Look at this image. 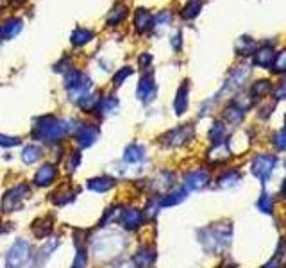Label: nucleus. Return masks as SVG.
Here are the masks:
<instances>
[{"instance_id":"obj_1","label":"nucleus","mask_w":286,"mask_h":268,"mask_svg":"<svg viewBox=\"0 0 286 268\" xmlns=\"http://www.w3.org/2000/svg\"><path fill=\"white\" fill-rule=\"evenodd\" d=\"M72 126L68 120H59L56 116H41L32 126V136L41 141H59L65 136H68Z\"/></svg>"},{"instance_id":"obj_2","label":"nucleus","mask_w":286,"mask_h":268,"mask_svg":"<svg viewBox=\"0 0 286 268\" xmlns=\"http://www.w3.org/2000/svg\"><path fill=\"white\" fill-rule=\"evenodd\" d=\"M126 245L127 238L120 233H100L95 240H92V252L97 259H109L118 256Z\"/></svg>"},{"instance_id":"obj_3","label":"nucleus","mask_w":286,"mask_h":268,"mask_svg":"<svg viewBox=\"0 0 286 268\" xmlns=\"http://www.w3.org/2000/svg\"><path fill=\"white\" fill-rule=\"evenodd\" d=\"M65 88L72 100H79L92 90V79L81 70H70L65 74Z\"/></svg>"},{"instance_id":"obj_4","label":"nucleus","mask_w":286,"mask_h":268,"mask_svg":"<svg viewBox=\"0 0 286 268\" xmlns=\"http://www.w3.org/2000/svg\"><path fill=\"white\" fill-rule=\"evenodd\" d=\"M31 259V243L27 240H16L6 256V268H24Z\"/></svg>"},{"instance_id":"obj_5","label":"nucleus","mask_w":286,"mask_h":268,"mask_svg":"<svg viewBox=\"0 0 286 268\" xmlns=\"http://www.w3.org/2000/svg\"><path fill=\"white\" fill-rule=\"evenodd\" d=\"M29 195H31V190H29L27 184H20V186L13 188L4 197V209H9V211L18 209L20 204L24 202V199H27Z\"/></svg>"},{"instance_id":"obj_6","label":"nucleus","mask_w":286,"mask_h":268,"mask_svg":"<svg viewBox=\"0 0 286 268\" xmlns=\"http://www.w3.org/2000/svg\"><path fill=\"white\" fill-rule=\"evenodd\" d=\"M77 143L82 147V149H88V147H92L93 143L97 141V138H99V129H97L95 126H90V123H82V126H79L77 129Z\"/></svg>"},{"instance_id":"obj_7","label":"nucleus","mask_w":286,"mask_h":268,"mask_svg":"<svg viewBox=\"0 0 286 268\" xmlns=\"http://www.w3.org/2000/svg\"><path fill=\"white\" fill-rule=\"evenodd\" d=\"M145 217H143V211L136 209V207H127V209H122V217H120V222L126 229H138L143 224Z\"/></svg>"},{"instance_id":"obj_8","label":"nucleus","mask_w":286,"mask_h":268,"mask_svg":"<svg viewBox=\"0 0 286 268\" xmlns=\"http://www.w3.org/2000/svg\"><path fill=\"white\" fill-rule=\"evenodd\" d=\"M22 29H24V20L18 16H13L0 25V38L2 40H13L14 36L20 34Z\"/></svg>"},{"instance_id":"obj_9","label":"nucleus","mask_w":286,"mask_h":268,"mask_svg":"<svg viewBox=\"0 0 286 268\" xmlns=\"http://www.w3.org/2000/svg\"><path fill=\"white\" fill-rule=\"evenodd\" d=\"M156 95V84H154V77L152 75H143L141 81L138 82L136 88V97L143 102H149L150 99H154Z\"/></svg>"},{"instance_id":"obj_10","label":"nucleus","mask_w":286,"mask_h":268,"mask_svg":"<svg viewBox=\"0 0 286 268\" xmlns=\"http://www.w3.org/2000/svg\"><path fill=\"white\" fill-rule=\"evenodd\" d=\"M156 259V252H154L152 247H141L138 248V252L134 254L133 265L134 268H150Z\"/></svg>"},{"instance_id":"obj_11","label":"nucleus","mask_w":286,"mask_h":268,"mask_svg":"<svg viewBox=\"0 0 286 268\" xmlns=\"http://www.w3.org/2000/svg\"><path fill=\"white\" fill-rule=\"evenodd\" d=\"M134 27H136L138 32H145L147 29H152L154 27L152 13L149 9H145V7L136 9V13H134Z\"/></svg>"},{"instance_id":"obj_12","label":"nucleus","mask_w":286,"mask_h":268,"mask_svg":"<svg viewBox=\"0 0 286 268\" xmlns=\"http://www.w3.org/2000/svg\"><path fill=\"white\" fill-rule=\"evenodd\" d=\"M56 177H58V168H56L54 165H43V167L36 172L34 183L38 186H48V184L54 183Z\"/></svg>"},{"instance_id":"obj_13","label":"nucleus","mask_w":286,"mask_h":268,"mask_svg":"<svg viewBox=\"0 0 286 268\" xmlns=\"http://www.w3.org/2000/svg\"><path fill=\"white\" fill-rule=\"evenodd\" d=\"M127 14H129V9H127L126 4H115V6L109 9V13L106 16V24L109 27H116V25H120L126 20Z\"/></svg>"},{"instance_id":"obj_14","label":"nucleus","mask_w":286,"mask_h":268,"mask_svg":"<svg viewBox=\"0 0 286 268\" xmlns=\"http://www.w3.org/2000/svg\"><path fill=\"white\" fill-rule=\"evenodd\" d=\"M254 54H256L254 56V63L258 66H261V68L272 66L274 59H276V52H274V48L270 47V45H265V47L258 48Z\"/></svg>"},{"instance_id":"obj_15","label":"nucleus","mask_w":286,"mask_h":268,"mask_svg":"<svg viewBox=\"0 0 286 268\" xmlns=\"http://www.w3.org/2000/svg\"><path fill=\"white\" fill-rule=\"evenodd\" d=\"M113 186H115V181L108 175H100V177H95V179L88 181V188L92 191H95V193H106V191L111 190Z\"/></svg>"},{"instance_id":"obj_16","label":"nucleus","mask_w":286,"mask_h":268,"mask_svg":"<svg viewBox=\"0 0 286 268\" xmlns=\"http://www.w3.org/2000/svg\"><path fill=\"white\" fill-rule=\"evenodd\" d=\"M93 36H95V32L90 31V29H86V27H77L74 32H72L70 43L74 45V47H82V45L90 43V41L93 40Z\"/></svg>"},{"instance_id":"obj_17","label":"nucleus","mask_w":286,"mask_h":268,"mask_svg":"<svg viewBox=\"0 0 286 268\" xmlns=\"http://www.w3.org/2000/svg\"><path fill=\"white\" fill-rule=\"evenodd\" d=\"M191 136H193V131H191L190 126L186 127H179V129H174L172 133H168V145H181V143H184L186 139H190Z\"/></svg>"},{"instance_id":"obj_18","label":"nucleus","mask_w":286,"mask_h":268,"mask_svg":"<svg viewBox=\"0 0 286 268\" xmlns=\"http://www.w3.org/2000/svg\"><path fill=\"white\" fill-rule=\"evenodd\" d=\"M123 159L127 163H140V161L145 159V149L138 143H133V145H127L126 150H123Z\"/></svg>"},{"instance_id":"obj_19","label":"nucleus","mask_w":286,"mask_h":268,"mask_svg":"<svg viewBox=\"0 0 286 268\" xmlns=\"http://www.w3.org/2000/svg\"><path fill=\"white\" fill-rule=\"evenodd\" d=\"M174 108L177 115H183V113L186 111V108H188V82L186 81H184L183 84H181V88L177 90V97H175Z\"/></svg>"},{"instance_id":"obj_20","label":"nucleus","mask_w":286,"mask_h":268,"mask_svg":"<svg viewBox=\"0 0 286 268\" xmlns=\"http://www.w3.org/2000/svg\"><path fill=\"white\" fill-rule=\"evenodd\" d=\"M206 183H208V173L206 172H191L186 177V186L190 190H201V188L206 186Z\"/></svg>"},{"instance_id":"obj_21","label":"nucleus","mask_w":286,"mask_h":268,"mask_svg":"<svg viewBox=\"0 0 286 268\" xmlns=\"http://www.w3.org/2000/svg\"><path fill=\"white\" fill-rule=\"evenodd\" d=\"M201 9H202V0H188L186 6L181 11V16H183L184 20H193L195 16H199Z\"/></svg>"},{"instance_id":"obj_22","label":"nucleus","mask_w":286,"mask_h":268,"mask_svg":"<svg viewBox=\"0 0 286 268\" xmlns=\"http://www.w3.org/2000/svg\"><path fill=\"white\" fill-rule=\"evenodd\" d=\"M100 97H99V93H95V95H84L82 99H79L77 100V104H79V108L82 109V111H86V113H93L95 111L97 108H99V104H100Z\"/></svg>"},{"instance_id":"obj_23","label":"nucleus","mask_w":286,"mask_h":268,"mask_svg":"<svg viewBox=\"0 0 286 268\" xmlns=\"http://www.w3.org/2000/svg\"><path fill=\"white\" fill-rule=\"evenodd\" d=\"M236 52L240 56H251L256 52V41L249 36H242L236 41Z\"/></svg>"},{"instance_id":"obj_24","label":"nucleus","mask_w":286,"mask_h":268,"mask_svg":"<svg viewBox=\"0 0 286 268\" xmlns=\"http://www.w3.org/2000/svg\"><path fill=\"white\" fill-rule=\"evenodd\" d=\"M120 102L116 97L109 95V97H104L102 100H100L99 108H97V111L100 113V115H111V113H115L116 109H118Z\"/></svg>"},{"instance_id":"obj_25","label":"nucleus","mask_w":286,"mask_h":268,"mask_svg":"<svg viewBox=\"0 0 286 268\" xmlns=\"http://www.w3.org/2000/svg\"><path fill=\"white\" fill-rule=\"evenodd\" d=\"M40 157H41V149L36 145H27L22 150V161H24L25 165H34Z\"/></svg>"},{"instance_id":"obj_26","label":"nucleus","mask_w":286,"mask_h":268,"mask_svg":"<svg viewBox=\"0 0 286 268\" xmlns=\"http://www.w3.org/2000/svg\"><path fill=\"white\" fill-rule=\"evenodd\" d=\"M34 235L38 238H45L48 236L52 233V218L50 217H45V218H40V220L34 222Z\"/></svg>"},{"instance_id":"obj_27","label":"nucleus","mask_w":286,"mask_h":268,"mask_svg":"<svg viewBox=\"0 0 286 268\" xmlns=\"http://www.w3.org/2000/svg\"><path fill=\"white\" fill-rule=\"evenodd\" d=\"M56 247H58V240H50L48 243H45L43 247H41V251L38 252V256H36V266L43 265V263L50 258L52 252L56 251Z\"/></svg>"},{"instance_id":"obj_28","label":"nucleus","mask_w":286,"mask_h":268,"mask_svg":"<svg viewBox=\"0 0 286 268\" xmlns=\"http://www.w3.org/2000/svg\"><path fill=\"white\" fill-rule=\"evenodd\" d=\"M249 68L247 66H240V68H236L235 72L231 74V77H229V81H227V84L231 86V88H238V86H242L243 84V81H245V77L249 75Z\"/></svg>"},{"instance_id":"obj_29","label":"nucleus","mask_w":286,"mask_h":268,"mask_svg":"<svg viewBox=\"0 0 286 268\" xmlns=\"http://www.w3.org/2000/svg\"><path fill=\"white\" fill-rule=\"evenodd\" d=\"M274 163H276V159L270 156H261L258 157V161H256V173L258 175H263V173H270V170L274 168Z\"/></svg>"},{"instance_id":"obj_30","label":"nucleus","mask_w":286,"mask_h":268,"mask_svg":"<svg viewBox=\"0 0 286 268\" xmlns=\"http://www.w3.org/2000/svg\"><path fill=\"white\" fill-rule=\"evenodd\" d=\"M270 70L277 72V74H281V72H286V50L279 52V54H276V59H274L272 68H270Z\"/></svg>"},{"instance_id":"obj_31","label":"nucleus","mask_w":286,"mask_h":268,"mask_svg":"<svg viewBox=\"0 0 286 268\" xmlns=\"http://www.w3.org/2000/svg\"><path fill=\"white\" fill-rule=\"evenodd\" d=\"M131 75H133V68H131V66H123L122 70L116 72V75L113 77V84H115V86H120L123 81H126L127 77H131Z\"/></svg>"},{"instance_id":"obj_32","label":"nucleus","mask_w":286,"mask_h":268,"mask_svg":"<svg viewBox=\"0 0 286 268\" xmlns=\"http://www.w3.org/2000/svg\"><path fill=\"white\" fill-rule=\"evenodd\" d=\"M184 191H175V193H172V195H168L167 199H163L159 204L161 206H175V204H179V202H183L184 201Z\"/></svg>"},{"instance_id":"obj_33","label":"nucleus","mask_w":286,"mask_h":268,"mask_svg":"<svg viewBox=\"0 0 286 268\" xmlns=\"http://www.w3.org/2000/svg\"><path fill=\"white\" fill-rule=\"evenodd\" d=\"M22 143V139L18 138V136H7V134H0V147H16V145H20Z\"/></svg>"},{"instance_id":"obj_34","label":"nucleus","mask_w":286,"mask_h":268,"mask_svg":"<svg viewBox=\"0 0 286 268\" xmlns=\"http://www.w3.org/2000/svg\"><path fill=\"white\" fill-rule=\"evenodd\" d=\"M225 118H227L229 122H233V123H238L240 120L243 118V111L240 108H229L227 113H225Z\"/></svg>"},{"instance_id":"obj_35","label":"nucleus","mask_w":286,"mask_h":268,"mask_svg":"<svg viewBox=\"0 0 286 268\" xmlns=\"http://www.w3.org/2000/svg\"><path fill=\"white\" fill-rule=\"evenodd\" d=\"M224 133H225L224 123H214L213 129H211V133H209V136H211V139H213L214 143H218L222 138H224Z\"/></svg>"},{"instance_id":"obj_36","label":"nucleus","mask_w":286,"mask_h":268,"mask_svg":"<svg viewBox=\"0 0 286 268\" xmlns=\"http://www.w3.org/2000/svg\"><path fill=\"white\" fill-rule=\"evenodd\" d=\"M172 22V13L170 11H161L156 18H154V24L156 25H168Z\"/></svg>"},{"instance_id":"obj_37","label":"nucleus","mask_w":286,"mask_h":268,"mask_svg":"<svg viewBox=\"0 0 286 268\" xmlns=\"http://www.w3.org/2000/svg\"><path fill=\"white\" fill-rule=\"evenodd\" d=\"M86 263H88V258H86V252L81 248V251L77 252V256H75V261H74V265H72V268H86Z\"/></svg>"},{"instance_id":"obj_38","label":"nucleus","mask_w":286,"mask_h":268,"mask_svg":"<svg viewBox=\"0 0 286 268\" xmlns=\"http://www.w3.org/2000/svg\"><path fill=\"white\" fill-rule=\"evenodd\" d=\"M81 165V154L79 152H72L70 157H68V163H66V167H68L70 172H74L75 168Z\"/></svg>"},{"instance_id":"obj_39","label":"nucleus","mask_w":286,"mask_h":268,"mask_svg":"<svg viewBox=\"0 0 286 268\" xmlns=\"http://www.w3.org/2000/svg\"><path fill=\"white\" fill-rule=\"evenodd\" d=\"M270 90V82L269 81H259L258 84H254V88H252V92H254V95H263V93H266Z\"/></svg>"},{"instance_id":"obj_40","label":"nucleus","mask_w":286,"mask_h":268,"mask_svg":"<svg viewBox=\"0 0 286 268\" xmlns=\"http://www.w3.org/2000/svg\"><path fill=\"white\" fill-rule=\"evenodd\" d=\"M54 70L56 72H70L72 70V63H70V59H66V58H63L61 59V63H58V65H54Z\"/></svg>"},{"instance_id":"obj_41","label":"nucleus","mask_w":286,"mask_h":268,"mask_svg":"<svg viewBox=\"0 0 286 268\" xmlns=\"http://www.w3.org/2000/svg\"><path fill=\"white\" fill-rule=\"evenodd\" d=\"M181 40H183V34L177 32L174 38H172V41H170V43H172V48H174L175 52L181 50V45H183V41H181Z\"/></svg>"},{"instance_id":"obj_42","label":"nucleus","mask_w":286,"mask_h":268,"mask_svg":"<svg viewBox=\"0 0 286 268\" xmlns=\"http://www.w3.org/2000/svg\"><path fill=\"white\" fill-rule=\"evenodd\" d=\"M276 143H277V147H279V149H286V129H283L281 133H277Z\"/></svg>"},{"instance_id":"obj_43","label":"nucleus","mask_w":286,"mask_h":268,"mask_svg":"<svg viewBox=\"0 0 286 268\" xmlns=\"http://www.w3.org/2000/svg\"><path fill=\"white\" fill-rule=\"evenodd\" d=\"M138 63L143 66V68H147L152 63V54H149V52H145V54H141L140 56V59H138Z\"/></svg>"},{"instance_id":"obj_44","label":"nucleus","mask_w":286,"mask_h":268,"mask_svg":"<svg viewBox=\"0 0 286 268\" xmlns=\"http://www.w3.org/2000/svg\"><path fill=\"white\" fill-rule=\"evenodd\" d=\"M276 97H277V99H284V97H286V81L276 90Z\"/></svg>"},{"instance_id":"obj_45","label":"nucleus","mask_w":286,"mask_h":268,"mask_svg":"<svg viewBox=\"0 0 286 268\" xmlns=\"http://www.w3.org/2000/svg\"><path fill=\"white\" fill-rule=\"evenodd\" d=\"M116 268H134V265L133 263H129V261H123V263H120Z\"/></svg>"},{"instance_id":"obj_46","label":"nucleus","mask_w":286,"mask_h":268,"mask_svg":"<svg viewBox=\"0 0 286 268\" xmlns=\"http://www.w3.org/2000/svg\"><path fill=\"white\" fill-rule=\"evenodd\" d=\"M14 2H25V0H14Z\"/></svg>"}]
</instances>
